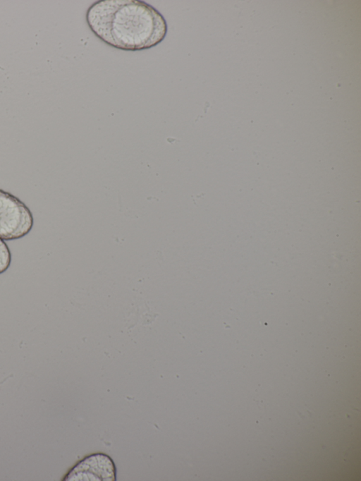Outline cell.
<instances>
[{
	"label": "cell",
	"instance_id": "2",
	"mask_svg": "<svg viewBox=\"0 0 361 481\" xmlns=\"http://www.w3.org/2000/svg\"><path fill=\"white\" fill-rule=\"evenodd\" d=\"M32 214L11 193L0 189V238L10 240L26 236L32 229Z\"/></svg>",
	"mask_w": 361,
	"mask_h": 481
},
{
	"label": "cell",
	"instance_id": "3",
	"mask_svg": "<svg viewBox=\"0 0 361 481\" xmlns=\"http://www.w3.org/2000/svg\"><path fill=\"white\" fill-rule=\"evenodd\" d=\"M116 480V468L112 459L104 453L86 457L66 475L65 480L112 481Z\"/></svg>",
	"mask_w": 361,
	"mask_h": 481
},
{
	"label": "cell",
	"instance_id": "4",
	"mask_svg": "<svg viewBox=\"0 0 361 481\" xmlns=\"http://www.w3.org/2000/svg\"><path fill=\"white\" fill-rule=\"evenodd\" d=\"M11 254L4 240L0 238V274L5 272L10 267Z\"/></svg>",
	"mask_w": 361,
	"mask_h": 481
},
{
	"label": "cell",
	"instance_id": "1",
	"mask_svg": "<svg viewBox=\"0 0 361 481\" xmlns=\"http://www.w3.org/2000/svg\"><path fill=\"white\" fill-rule=\"evenodd\" d=\"M87 23L106 44L122 50L152 48L165 38V18L154 7L140 0H101L87 9Z\"/></svg>",
	"mask_w": 361,
	"mask_h": 481
}]
</instances>
